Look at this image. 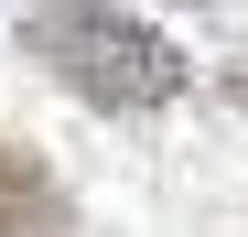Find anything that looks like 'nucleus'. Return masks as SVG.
<instances>
[{
  "instance_id": "obj_1",
  "label": "nucleus",
  "mask_w": 248,
  "mask_h": 237,
  "mask_svg": "<svg viewBox=\"0 0 248 237\" xmlns=\"http://www.w3.org/2000/svg\"><path fill=\"white\" fill-rule=\"evenodd\" d=\"M22 54L54 87H76L87 108H173L184 97V54L162 32H140L130 11H108V0H32Z\"/></svg>"
},
{
  "instance_id": "obj_3",
  "label": "nucleus",
  "mask_w": 248,
  "mask_h": 237,
  "mask_svg": "<svg viewBox=\"0 0 248 237\" xmlns=\"http://www.w3.org/2000/svg\"><path fill=\"white\" fill-rule=\"evenodd\" d=\"M227 97H237V108H248V65H227Z\"/></svg>"
},
{
  "instance_id": "obj_2",
  "label": "nucleus",
  "mask_w": 248,
  "mask_h": 237,
  "mask_svg": "<svg viewBox=\"0 0 248 237\" xmlns=\"http://www.w3.org/2000/svg\"><path fill=\"white\" fill-rule=\"evenodd\" d=\"M0 237H87L65 183L44 173V151H22V140H0Z\"/></svg>"
}]
</instances>
